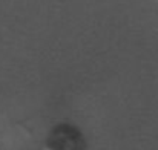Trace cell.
Instances as JSON below:
<instances>
[{"instance_id":"cell-1","label":"cell","mask_w":158,"mask_h":150,"mask_svg":"<svg viewBox=\"0 0 158 150\" xmlns=\"http://www.w3.org/2000/svg\"><path fill=\"white\" fill-rule=\"evenodd\" d=\"M88 140L80 127L71 123L52 126L43 140L42 150H88Z\"/></svg>"}]
</instances>
